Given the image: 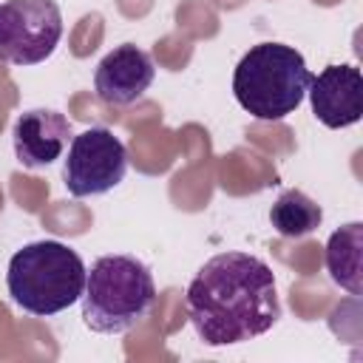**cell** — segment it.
I'll list each match as a JSON object with an SVG mask.
<instances>
[{
  "mask_svg": "<svg viewBox=\"0 0 363 363\" xmlns=\"http://www.w3.org/2000/svg\"><path fill=\"white\" fill-rule=\"evenodd\" d=\"M156 303V284L136 255H102L91 264L82 289V323L96 335H125Z\"/></svg>",
  "mask_w": 363,
  "mask_h": 363,
  "instance_id": "3",
  "label": "cell"
},
{
  "mask_svg": "<svg viewBox=\"0 0 363 363\" xmlns=\"http://www.w3.org/2000/svg\"><path fill=\"white\" fill-rule=\"evenodd\" d=\"M309 82L312 71L301 51L284 43H258L238 60L233 94L255 119L278 122L301 108Z\"/></svg>",
  "mask_w": 363,
  "mask_h": 363,
  "instance_id": "4",
  "label": "cell"
},
{
  "mask_svg": "<svg viewBox=\"0 0 363 363\" xmlns=\"http://www.w3.org/2000/svg\"><path fill=\"white\" fill-rule=\"evenodd\" d=\"M323 221V210L315 199H309L303 190L289 187L284 190L275 204L269 207V224L284 238H303L315 233Z\"/></svg>",
  "mask_w": 363,
  "mask_h": 363,
  "instance_id": "11",
  "label": "cell"
},
{
  "mask_svg": "<svg viewBox=\"0 0 363 363\" xmlns=\"http://www.w3.org/2000/svg\"><path fill=\"white\" fill-rule=\"evenodd\" d=\"M153 77V57L133 43H122L99 60L94 71V91L105 105H130L145 96Z\"/></svg>",
  "mask_w": 363,
  "mask_h": 363,
  "instance_id": "8",
  "label": "cell"
},
{
  "mask_svg": "<svg viewBox=\"0 0 363 363\" xmlns=\"http://www.w3.org/2000/svg\"><path fill=\"white\" fill-rule=\"evenodd\" d=\"M85 275L88 269L74 247L54 238H43L26 244L11 255L6 286L11 301L23 312L51 318L82 298Z\"/></svg>",
  "mask_w": 363,
  "mask_h": 363,
  "instance_id": "2",
  "label": "cell"
},
{
  "mask_svg": "<svg viewBox=\"0 0 363 363\" xmlns=\"http://www.w3.org/2000/svg\"><path fill=\"white\" fill-rule=\"evenodd\" d=\"M363 247V224L352 221L332 233L326 244V269L332 281L352 295H360V250Z\"/></svg>",
  "mask_w": 363,
  "mask_h": 363,
  "instance_id": "10",
  "label": "cell"
},
{
  "mask_svg": "<svg viewBox=\"0 0 363 363\" xmlns=\"http://www.w3.org/2000/svg\"><path fill=\"white\" fill-rule=\"evenodd\" d=\"M187 318L204 346H233L269 332L281 318L275 275L250 252H218L187 284Z\"/></svg>",
  "mask_w": 363,
  "mask_h": 363,
  "instance_id": "1",
  "label": "cell"
},
{
  "mask_svg": "<svg viewBox=\"0 0 363 363\" xmlns=\"http://www.w3.org/2000/svg\"><path fill=\"white\" fill-rule=\"evenodd\" d=\"M306 94L315 119L332 130L349 128L363 116V77L352 62L326 65L318 77H312Z\"/></svg>",
  "mask_w": 363,
  "mask_h": 363,
  "instance_id": "7",
  "label": "cell"
},
{
  "mask_svg": "<svg viewBox=\"0 0 363 363\" xmlns=\"http://www.w3.org/2000/svg\"><path fill=\"white\" fill-rule=\"evenodd\" d=\"M62 37V14L54 0L0 3V60L9 65L45 62Z\"/></svg>",
  "mask_w": 363,
  "mask_h": 363,
  "instance_id": "6",
  "label": "cell"
},
{
  "mask_svg": "<svg viewBox=\"0 0 363 363\" xmlns=\"http://www.w3.org/2000/svg\"><path fill=\"white\" fill-rule=\"evenodd\" d=\"M128 173L125 142L105 125H94L71 136L68 156L62 162V182L74 199L105 196L122 184Z\"/></svg>",
  "mask_w": 363,
  "mask_h": 363,
  "instance_id": "5",
  "label": "cell"
},
{
  "mask_svg": "<svg viewBox=\"0 0 363 363\" xmlns=\"http://www.w3.org/2000/svg\"><path fill=\"white\" fill-rule=\"evenodd\" d=\"M71 136H74L71 122L60 111L51 108L23 111L11 130L14 156L23 167H45L62 156Z\"/></svg>",
  "mask_w": 363,
  "mask_h": 363,
  "instance_id": "9",
  "label": "cell"
}]
</instances>
